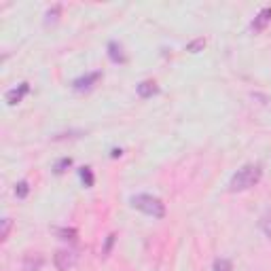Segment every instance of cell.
Here are the masks:
<instances>
[{
  "label": "cell",
  "mask_w": 271,
  "mask_h": 271,
  "mask_svg": "<svg viewBox=\"0 0 271 271\" xmlns=\"http://www.w3.org/2000/svg\"><path fill=\"white\" fill-rule=\"evenodd\" d=\"M57 233L62 235V239H70V242L76 239V229H59Z\"/></svg>",
  "instance_id": "17"
},
{
  "label": "cell",
  "mask_w": 271,
  "mask_h": 271,
  "mask_svg": "<svg viewBox=\"0 0 271 271\" xmlns=\"http://www.w3.org/2000/svg\"><path fill=\"white\" fill-rule=\"evenodd\" d=\"M28 193H30L28 183H25V180H19V183L15 185V195H17L19 199H23V197H28Z\"/></svg>",
  "instance_id": "12"
},
{
  "label": "cell",
  "mask_w": 271,
  "mask_h": 271,
  "mask_svg": "<svg viewBox=\"0 0 271 271\" xmlns=\"http://www.w3.org/2000/svg\"><path fill=\"white\" fill-rule=\"evenodd\" d=\"M269 21H271V7H265V9L259 11V15H256V17L252 19V23H250V32H254V34L263 32V30L267 28V25H269Z\"/></svg>",
  "instance_id": "4"
},
{
  "label": "cell",
  "mask_w": 271,
  "mask_h": 271,
  "mask_svg": "<svg viewBox=\"0 0 271 271\" xmlns=\"http://www.w3.org/2000/svg\"><path fill=\"white\" fill-rule=\"evenodd\" d=\"M261 178H263V167L259 163H248L233 174V178H231V183H229V189L231 191H248L259 185Z\"/></svg>",
  "instance_id": "1"
},
{
  "label": "cell",
  "mask_w": 271,
  "mask_h": 271,
  "mask_svg": "<svg viewBox=\"0 0 271 271\" xmlns=\"http://www.w3.org/2000/svg\"><path fill=\"white\" fill-rule=\"evenodd\" d=\"M157 92H159V87H157V83H155V81H142L138 85V96L140 98H153Z\"/></svg>",
  "instance_id": "8"
},
{
  "label": "cell",
  "mask_w": 271,
  "mask_h": 271,
  "mask_svg": "<svg viewBox=\"0 0 271 271\" xmlns=\"http://www.w3.org/2000/svg\"><path fill=\"white\" fill-rule=\"evenodd\" d=\"M45 259L38 252H30V254H25V259H23V271H38L43 267Z\"/></svg>",
  "instance_id": "7"
},
{
  "label": "cell",
  "mask_w": 271,
  "mask_h": 271,
  "mask_svg": "<svg viewBox=\"0 0 271 271\" xmlns=\"http://www.w3.org/2000/svg\"><path fill=\"white\" fill-rule=\"evenodd\" d=\"M59 9H62L59 5H53V9H49V11L45 13V17H47V19H45V23H49V21H55V19H57V13H59Z\"/></svg>",
  "instance_id": "16"
},
{
  "label": "cell",
  "mask_w": 271,
  "mask_h": 271,
  "mask_svg": "<svg viewBox=\"0 0 271 271\" xmlns=\"http://www.w3.org/2000/svg\"><path fill=\"white\" fill-rule=\"evenodd\" d=\"M100 79H102V72H89V74L81 76V79H76L72 83V87L76 89V92H89V89H92Z\"/></svg>",
  "instance_id": "5"
},
{
  "label": "cell",
  "mask_w": 271,
  "mask_h": 271,
  "mask_svg": "<svg viewBox=\"0 0 271 271\" xmlns=\"http://www.w3.org/2000/svg\"><path fill=\"white\" fill-rule=\"evenodd\" d=\"M214 271H233V265H231V261H227V259H216Z\"/></svg>",
  "instance_id": "13"
},
{
  "label": "cell",
  "mask_w": 271,
  "mask_h": 271,
  "mask_svg": "<svg viewBox=\"0 0 271 271\" xmlns=\"http://www.w3.org/2000/svg\"><path fill=\"white\" fill-rule=\"evenodd\" d=\"M79 176H81V180H83V183H85V187H94V183H96V180H94V172H92V167H81V170H79Z\"/></svg>",
  "instance_id": "10"
},
{
  "label": "cell",
  "mask_w": 271,
  "mask_h": 271,
  "mask_svg": "<svg viewBox=\"0 0 271 271\" xmlns=\"http://www.w3.org/2000/svg\"><path fill=\"white\" fill-rule=\"evenodd\" d=\"M132 205L136 210L144 212L153 218H163L165 216V203L159 199V197H153V195H146V193H140V195H134L132 197Z\"/></svg>",
  "instance_id": "2"
},
{
  "label": "cell",
  "mask_w": 271,
  "mask_h": 271,
  "mask_svg": "<svg viewBox=\"0 0 271 271\" xmlns=\"http://www.w3.org/2000/svg\"><path fill=\"white\" fill-rule=\"evenodd\" d=\"M9 231H11V218H5V221H3V235H0L3 242L9 237Z\"/></svg>",
  "instance_id": "18"
},
{
  "label": "cell",
  "mask_w": 271,
  "mask_h": 271,
  "mask_svg": "<svg viewBox=\"0 0 271 271\" xmlns=\"http://www.w3.org/2000/svg\"><path fill=\"white\" fill-rule=\"evenodd\" d=\"M108 55H110L112 62H125L123 49H121V45H117V43H110V45H108Z\"/></svg>",
  "instance_id": "9"
},
{
  "label": "cell",
  "mask_w": 271,
  "mask_h": 271,
  "mask_svg": "<svg viewBox=\"0 0 271 271\" xmlns=\"http://www.w3.org/2000/svg\"><path fill=\"white\" fill-rule=\"evenodd\" d=\"M76 261H79V254H76V250H68V248H62L55 252L53 256V263L59 271H68L70 267L76 265Z\"/></svg>",
  "instance_id": "3"
},
{
  "label": "cell",
  "mask_w": 271,
  "mask_h": 271,
  "mask_svg": "<svg viewBox=\"0 0 271 271\" xmlns=\"http://www.w3.org/2000/svg\"><path fill=\"white\" fill-rule=\"evenodd\" d=\"M28 92H30V85H28V83H21V85L15 87V89H9L5 98H7L9 104H19V102L23 100V96L28 94Z\"/></svg>",
  "instance_id": "6"
},
{
  "label": "cell",
  "mask_w": 271,
  "mask_h": 271,
  "mask_svg": "<svg viewBox=\"0 0 271 271\" xmlns=\"http://www.w3.org/2000/svg\"><path fill=\"white\" fill-rule=\"evenodd\" d=\"M203 47H205V38H197V41H193V43L187 45V51H191V53H197V51L203 49Z\"/></svg>",
  "instance_id": "14"
},
{
  "label": "cell",
  "mask_w": 271,
  "mask_h": 271,
  "mask_svg": "<svg viewBox=\"0 0 271 271\" xmlns=\"http://www.w3.org/2000/svg\"><path fill=\"white\" fill-rule=\"evenodd\" d=\"M70 165H72V159H70V157H64V159H59V161L55 163V172H57V174L66 172V167H70Z\"/></svg>",
  "instance_id": "15"
},
{
  "label": "cell",
  "mask_w": 271,
  "mask_h": 271,
  "mask_svg": "<svg viewBox=\"0 0 271 271\" xmlns=\"http://www.w3.org/2000/svg\"><path fill=\"white\" fill-rule=\"evenodd\" d=\"M261 229H263V233L271 239V210L263 214V218H261Z\"/></svg>",
  "instance_id": "11"
}]
</instances>
